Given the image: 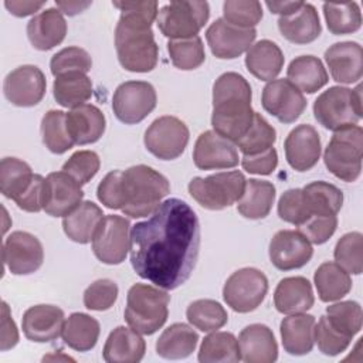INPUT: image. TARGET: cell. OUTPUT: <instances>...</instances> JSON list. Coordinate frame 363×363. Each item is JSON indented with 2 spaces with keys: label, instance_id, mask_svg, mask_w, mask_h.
<instances>
[{
  "label": "cell",
  "instance_id": "8",
  "mask_svg": "<svg viewBox=\"0 0 363 363\" xmlns=\"http://www.w3.org/2000/svg\"><path fill=\"white\" fill-rule=\"evenodd\" d=\"M245 177L238 170L221 172L207 177H194L189 183L190 196L207 210H223L237 203L245 187Z\"/></svg>",
  "mask_w": 363,
  "mask_h": 363
},
{
  "label": "cell",
  "instance_id": "57",
  "mask_svg": "<svg viewBox=\"0 0 363 363\" xmlns=\"http://www.w3.org/2000/svg\"><path fill=\"white\" fill-rule=\"evenodd\" d=\"M337 227V217H311L298 227V231L312 244L326 242Z\"/></svg>",
  "mask_w": 363,
  "mask_h": 363
},
{
  "label": "cell",
  "instance_id": "22",
  "mask_svg": "<svg viewBox=\"0 0 363 363\" xmlns=\"http://www.w3.org/2000/svg\"><path fill=\"white\" fill-rule=\"evenodd\" d=\"M65 323L64 311L55 305H34L30 306L21 320L23 333L27 339L45 343L58 339L62 335Z\"/></svg>",
  "mask_w": 363,
  "mask_h": 363
},
{
  "label": "cell",
  "instance_id": "58",
  "mask_svg": "<svg viewBox=\"0 0 363 363\" xmlns=\"http://www.w3.org/2000/svg\"><path fill=\"white\" fill-rule=\"evenodd\" d=\"M44 183H45V179L41 174L34 173L26 190L14 200L18 208L28 213L41 211L44 204Z\"/></svg>",
  "mask_w": 363,
  "mask_h": 363
},
{
  "label": "cell",
  "instance_id": "37",
  "mask_svg": "<svg viewBox=\"0 0 363 363\" xmlns=\"http://www.w3.org/2000/svg\"><path fill=\"white\" fill-rule=\"evenodd\" d=\"M313 282L322 302L339 301L352 289V278L349 272L332 261H326L318 267L313 275Z\"/></svg>",
  "mask_w": 363,
  "mask_h": 363
},
{
  "label": "cell",
  "instance_id": "23",
  "mask_svg": "<svg viewBox=\"0 0 363 363\" xmlns=\"http://www.w3.org/2000/svg\"><path fill=\"white\" fill-rule=\"evenodd\" d=\"M325 61L332 78L339 84H353L363 74V50L359 43H335L325 51Z\"/></svg>",
  "mask_w": 363,
  "mask_h": 363
},
{
  "label": "cell",
  "instance_id": "5",
  "mask_svg": "<svg viewBox=\"0 0 363 363\" xmlns=\"http://www.w3.org/2000/svg\"><path fill=\"white\" fill-rule=\"evenodd\" d=\"M115 47L119 64L130 72H149L159 60V47L152 28H140L118 20Z\"/></svg>",
  "mask_w": 363,
  "mask_h": 363
},
{
  "label": "cell",
  "instance_id": "19",
  "mask_svg": "<svg viewBox=\"0 0 363 363\" xmlns=\"http://www.w3.org/2000/svg\"><path fill=\"white\" fill-rule=\"evenodd\" d=\"M81 184L65 172H52L45 177L43 210L51 217H65L82 203Z\"/></svg>",
  "mask_w": 363,
  "mask_h": 363
},
{
  "label": "cell",
  "instance_id": "39",
  "mask_svg": "<svg viewBox=\"0 0 363 363\" xmlns=\"http://www.w3.org/2000/svg\"><path fill=\"white\" fill-rule=\"evenodd\" d=\"M52 94L61 106L74 109L91 99L92 82L85 72L62 74L55 77Z\"/></svg>",
  "mask_w": 363,
  "mask_h": 363
},
{
  "label": "cell",
  "instance_id": "26",
  "mask_svg": "<svg viewBox=\"0 0 363 363\" xmlns=\"http://www.w3.org/2000/svg\"><path fill=\"white\" fill-rule=\"evenodd\" d=\"M106 121L99 108L84 104L67 113V129L75 145H89L101 139Z\"/></svg>",
  "mask_w": 363,
  "mask_h": 363
},
{
  "label": "cell",
  "instance_id": "3",
  "mask_svg": "<svg viewBox=\"0 0 363 363\" xmlns=\"http://www.w3.org/2000/svg\"><path fill=\"white\" fill-rule=\"evenodd\" d=\"M122 213L130 218L152 216L170 193L169 180L146 164L130 166L122 170Z\"/></svg>",
  "mask_w": 363,
  "mask_h": 363
},
{
  "label": "cell",
  "instance_id": "18",
  "mask_svg": "<svg viewBox=\"0 0 363 363\" xmlns=\"http://www.w3.org/2000/svg\"><path fill=\"white\" fill-rule=\"evenodd\" d=\"M193 160L200 170L231 169L240 162L238 150L234 142L221 136L216 130L200 133L194 143Z\"/></svg>",
  "mask_w": 363,
  "mask_h": 363
},
{
  "label": "cell",
  "instance_id": "35",
  "mask_svg": "<svg viewBox=\"0 0 363 363\" xmlns=\"http://www.w3.org/2000/svg\"><path fill=\"white\" fill-rule=\"evenodd\" d=\"M308 218L336 216L343 204V193L328 182H312L303 189Z\"/></svg>",
  "mask_w": 363,
  "mask_h": 363
},
{
  "label": "cell",
  "instance_id": "24",
  "mask_svg": "<svg viewBox=\"0 0 363 363\" xmlns=\"http://www.w3.org/2000/svg\"><path fill=\"white\" fill-rule=\"evenodd\" d=\"M65 34L67 21L55 7L40 11L27 23V37L31 45L40 51H47L61 44Z\"/></svg>",
  "mask_w": 363,
  "mask_h": 363
},
{
  "label": "cell",
  "instance_id": "61",
  "mask_svg": "<svg viewBox=\"0 0 363 363\" xmlns=\"http://www.w3.org/2000/svg\"><path fill=\"white\" fill-rule=\"evenodd\" d=\"M45 1H21V0H6L4 7L10 14L16 17H26L38 11Z\"/></svg>",
  "mask_w": 363,
  "mask_h": 363
},
{
  "label": "cell",
  "instance_id": "13",
  "mask_svg": "<svg viewBox=\"0 0 363 363\" xmlns=\"http://www.w3.org/2000/svg\"><path fill=\"white\" fill-rule=\"evenodd\" d=\"M157 96L152 84L146 81H126L121 84L112 96L115 116L126 123L142 122L155 108Z\"/></svg>",
  "mask_w": 363,
  "mask_h": 363
},
{
  "label": "cell",
  "instance_id": "49",
  "mask_svg": "<svg viewBox=\"0 0 363 363\" xmlns=\"http://www.w3.org/2000/svg\"><path fill=\"white\" fill-rule=\"evenodd\" d=\"M51 74L54 77L68 72H88L92 68V58L81 47H67L51 57Z\"/></svg>",
  "mask_w": 363,
  "mask_h": 363
},
{
  "label": "cell",
  "instance_id": "12",
  "mask_svg": "<svg viewBox=\"0 0 363 363\" xmlns=\"http://www.w3.org/2000/svg\"><path fill=\"white\" fill-rule=\"evenodd\" d=\"M130 223L116 214L104 216L92 237L95 257L108 265H118L125 261L130 250Z\"/></svg>",
  "mask_w": 363,
  "mask_h": 363
},
{
  "label": "cell",
  "instance_id": "29",
  "mask_svg": "<svg viewBox=\"0 0 363 363\" xmlns=\"http://www.w3.org/2000/svg\"><path fill=\"white\" fill-rule=\"evenodd\" d=\"M102 352L108 363H138L145 356L146 343L139 332L118 326L109 333Z\"/></svg>",
  "mask_w": 363,
  "mask_h": 363
},
{
  "label": "cell",
  "instance_id": "45",
  "mask_svg": "<svg viewBox=\"0 0 363 363\" xmlns=\"http://www.w3.org/2000/svg\"><path fill=\"white\" fill-rule=\"evenodd\" d=\"M277 142V130L269 122L258 112H254V119L250 129L242 138L235 142L242 155H257L269 147H274Z\"/></svg>",
  "mask_w": 363,
  "mask_h": 363
},
{
  "label": "cell",
  "instance_id": "25",
  "mask_svg": "<svg viewBox=\"0 0 363 363\" xmlns=\"http://www.w3.org/2000/svg\"><path fill=\"white\" fill-rule=\"evenodd\" d=\"M238 345L241 360L245 363H272L278 359V345L267 325L245 326L238 336Z\"/></svg>",
  "mask_w": 363,
  "mask_h": 363
},
{
  "label": "cell",
  "instance_id": "1",
  "mask_svg": "<svg viewBox=\"0 0 363 363\" xmlns=\"http://www.w3.org/2000/svg\"><path fill=\"white\" fill-rule=\"evenodd\" d=\"M200 250V223L180 199L164 200L130 230V264L135 272L162 289H176L191 275Z\"/></svg>",
  "mask_w": 363,
  "mask_h": 363
},
{
  "label": "cell",
  "instance_id": "30",
  "mask_svg": "<svg viewBox=\"0 0 363 363\" xmlns=\"http://www.w3.org/2000/svg\"><path fill=\"white\" fill-rule=\"evenodd\" d=\"M315 316L303 312L284 318L279 325L284 350L294 356L308 354L315 343Z\"/></svg>",
  "mask_w": 363,
  "mask_h": 363
},
{
  "label": "cell",
  "instance_id": "53",
  "mask_svg": "<svg viewBox=\"0 0 363 363\" xmlns=\"http://www.w3.org/2000/svg\"><path fill=\"white\" fill-rule=\"evenodd\" d=\"M99 167L101 160L94 150H78L62 164V172L68 173L82 186L98 173Z\"/></svg>",
  "mask_w": 363,
  "mask_h": 363
},
{
  "label": "cell",
  "instance_id": "60",
  "mask_svg": "<svg viewBox=\"0 0 363 363\" xmlns=\"http://www.w3.org/2000/svg\"><path fill=\"white\" fill-rule=\"evenodd\" d=\"M18 342V330L11 318V312L9 305L1 302V339H0V350L6 352L14 347Z\"/></svg>",
  "mask_w": 363,
  "mask_h": 363
},
{
  "label": "cell",
  "instance_id": "21",
  "mask_svg": "<svg viewBox=\"0 0 363 363\" xmlns=\"http://www.w3.org/2000/svg\"><path fill=\"white\" fill-rule=\"evenodd\" d=\"M288 164L296 172L311 170L320 157V138L312 125H298L294 128L284 143Z\"/></svg>",
  "mask_w": 363,
  "mask_h": 363
},
{
  "label": "cell",
  "instance_id": "11",
  "mask_svg": "<svg viewBox=\"0 0 363 363\" xmlns=\"http://www.w3.org/2000/svg\"><path fill=\"white\" fill-rule=\"evenodd\" d=\"M189 128L176 116L164 115L155 119L146 129L143 143L146 149L162 160L182 156L189 143Z\"/></svg>",
  "mask_w": 363,
  "mask_h": 363
},
{
  "label": "cell",
  "instance_id": "48",
  "mask_svg": "<svg viewBox=\"0 0 363 363\" xmlns=\"http://www.w3.org/2000/svg\"><path fill=\"white\" fill-rule=\"evenodd\" d=\"M335 261L349 274L360 275L363 271V235L359 231L346 233L335 245Z\"/></svg>",
  "mask_w": 363,
  "mask_h": 363
},
{
  "label": "cell",
  "instance_id": "34",
  "mask_svg": "<svg viewBox=\"0 0 363 363\" xmlns=\"http://www.w3.org/2000/svg\"><path fill=\"white\" fill-rule=\"evenodd\" d=\"M199 335L186 323H173L166 328L156 342V353L163 359L179 360L189 357L197 346Z\"/></svg>",
  "mask_w": 363,
  "mask_h": 363
},
{
  "label": "cell",
  "instance_id": "59",
  "mask_svg": "<svg viewBox=\"0 0 363 363\" xmlns=\"http://www.w3.org/2000/svg\"><path fill=\"white\" fill-rule=\"evenodd\" d=\"M241 166L252 174H271L278 166V153L275 147H269L257 155H242Z\"/></svg>",
  "mask_w": 363,
  "mask_h": 363
},
{
  "label": "cell",
  "instance_id": "31",
  "mask_svg": "<svg viewBox=\"0 0 363 363\" xmlns=\"http://www.w3.org/2000/svg\"><path fill=\"white\" fill-rule=\"evenodd\" d=\"M284 54L271 40H259L252 44L245 55L247 69L261 81H272L284 67Z\"/></svg>",
  "mask_w": 363,
  "mask_h": 363
},
{
  "label": "cell",
  "instance_id": "38",
  "mask_svg": "<svg viewBox=\"0 0 363 363\" xmlns=\"http://www.w3.org/2000/svg\"><path fill=\"white\" fill-rule=\"evenodd\" d=\"M101 326L95 318L82 312H74L65 319L62 339L68 347L77 352H88L95 347Z\"/></svg>",
  "mask_w": 363,
  "mask_h": 363
},
{
  "label": "cell",
  "instance_id": "40",
  "mask_svg": "<svg viewBox=\"0 0 363 363\" xmlns=\"http://www.w3.org/2000/svg\"><path fill=\"white\" fill-rule=\"evenodd\" d=\"M240 345L235 336L230 332H214L206 336L199 350V362H240Z\"/></svg>",
  "mask_w": 363,
  "mask_h": 363
},
{
  "label": "cell",
  "instance_id": "14",
  "mask_svg": "<svg viewBox=\"0 0 363 363\" xmlns=\"http://www.w3.org/2000/svg\"><path fill=\"white\" fill-rule=\"evenodd\" d=\"M262 108L282 123L295 122L306 109L303 94L288 79H272L264 89L261 96Z\"/></svg>",
  "mask_w": 363,
  "mask_h": 363
},
{
  "label": "cell",
  "instance_id": "62",
  "mask_svg": "<svg viewBox=\"0 0 363 363\" xmlns=\"http://www.w3.org/2000/svg\"><path fill=\"white\" fill-rule=\"evenodd\" d=\"M302 3L303 1H267L265 4L272 14H279L282 17L296 11Z\"/></svg>",
  "mask_w": 363,
  "mask_h": 363
},
{
  "label": "cell",
  "instance_id": "44",
  "mask_svg": "<svg viewBox=\"0 0 363 363\" xmlns=\"http://www.w3.org/2000/svg\"><path fill=\"white\" fill-rule=\"evenodd\" d=\"M323 16L329 31L335 35L354 33L362 26V13L356 1L325 3Z\"/></svg>",
  "mask_w": 363,
  "mask_h": 363
},
{
  "label": "cell",
  "instance_id": "54",
  "mask_svg": "<svg viewBox=\"0 0 363 363\" xmlns=\"http://www.w3.org/2000/svg\"><path fill=\"white\" fill-rule=\"evenodd\" d=\"M118 285L108 278L96 279L84 292V305L91 311H108L118 298Z\"/></svg>",
  "mask_w": 363,
  "mask_h": 363
},
{
  "label": "cell",
  "instance_id": "33",
  "mask_svg": "<svg viewBox=\"0 0 363 363\" xmlns=\"http://www.w3.org/2000/svg\"><path fill=\"white\" fill-rule=\"evenodd\" d=\"M275 200V186L268 180L250 179L245 182L244 193L237 201L238 213L250 220L265 218Z\"/></svg>",
  "mask_w": 363,
  "mask_h": 363
},
{
  "label": "cell",
  "instance_id": "27",
  "mask_svg": "<svg viewBox=\"0 0 363 363\" xmlns=\"http://www.w3.org/2000/svg\"><path fill=\"white\" fill-rule=\"evenodd\" d=\"M278 28L281 34L294 44L312 43L322 33V26L316 9L311 3L305 1L292 14L279 17Z\"/></svg>",
  "mask_w": 363,
  "mask_h": 363
},
{
  "label": "cell",
  "instance_id": "10",
  "mask_svg": "<svg viewBox=\"0 0 363 363\" xmlns=\"http://www.w3.org/2000/svg\"><path fill=\"white\" fill-rule=\"evenodd\" d=\"M268 292V279L257 268H241L233 272L223 288L224 302L238 313L255 311Z\"/></svg>",
  "mask_w": 363,
  "mask_h": 363
},
{
  "label": "cell",
  "instance_id": "50",
  "mask_svg": "<svg viewBox=\"0 0 363 363\" xmlns=\"http://www.w3.org/2000/svg\"><path fill=\"white\" fill-rule=\"evenodd\" d=\"M223 18L242 28H254L262 18V6L255 0H228L223 4Z\"/></svg>",
  "mask_w": 363,
  "mask_h": 363
},
{
  "label": "cell",
  "instance_id": "4",
  "mask_svg": "<svg viewBox=\"0 0 363 363\" xmlns=\"http://www.w3.org/2000/svg\"><path fill=\"white\" fill-rule=\"evenodd\" d=\"M170 295L159 286L135 284L126 295L125 320L140 335H153L167 320Z\"/></svg>",
  "mask_w": 363,
  "mask_h": 363
},
{
  "label": "cell",
  "instance_id": "43",
  "mask_svg": "<svg viewBox=\"0 0 363 363\" xmlns=\"http://www.w3.org/2000/svg\"><path fill=\"white\" fill-rule=\"evenodd\" d=\"M186 318L190 325L201 332H214L223 328L228 320L227 311L214 299L193 301L187 306Z\"/></svg>",
  "mask_w": 363,
  "mask_h": 363
},
{
  "label": "cell",
  "instance_id": "42",
  "mask_svg": "<svg viewBox=\"0 0 363 363\" xmlns=\"http://www.w3.org/2000/svg\"><path fill=\"white\" fill-rule=\"evenodd\" d=\"M34 173L28 163L17 157H3L0 163V190L4 197L16 200L28 186Z\"/></svg>",
  "mask_w": 363,
  "mask_h": 363
},
{
  "label": "cell",
  "instance_id": "63",
  "mask_svg": "<svg viewBox=\"0 0 363 363\" xmlns=\"http://www.w3.org/2000/svg\"><path fill=\"white\" fill-rule=\"evenodd\" d=\"M91 4L92 1H55L57 9L67 16H75L78 13H82Z\"/></svg>",
  "mask_w": 363,
  "mask_h": 363
},
{
  "label": "cell",
  "instance_id": "15",
  "mask_svg": "<svg viewBox=\"0 0 363 363\" xmlns=\"http://www.w3.org/2000/svg\"><path fill=\"white\" fill-rule=\"evenodd\" d=\"M47 81L43 71L35 65H20L9 72L3 82L6 99L21 108L34 106L45 95Z\"/></svg>",
  "mask_w": 363,
  "mask_h": 363
},
{
  "label": "cell",
  "instance_id": "6",
  "mask_svg": "<svg viewBox=\"0 0 363 363\" xmlns=\"http://www.w3.org/2000/svg\"><path fill=\"white\" fill-rule=\"evenodd\" d=\"M363 159V129L359 125H349L333 133L325 152L326 169L337 179L352 183L362 173Z\"/></svg>",
  "mask_w": 363,
  "mask_h": 363
},
{
  "label": "cell",
  "instance_id": "2",
  "mask_svg": "<svg viewBox=\"0 0 363 363\" xmlns=\"http://www.w3.org/2000/svg\"><path fill=\"white\" fill-rule=\"evenodd\" d=\"M251 99V85L241 74H221L213 85L211 125L214 130L234 143L242 138L254 119Z\"/></svg>",
  "mask_w": 363,
  "mask_h": 363
},
{
  "label": "cell",
  "instance_id": "9",
  "mask_svg": "<svg viewBox=\"0 0 363 363\" xmlns=\"http://www.w3.org/2000/svg\"><path fill=\"white\" fill-rule=\"evenodd\" d=\"M208 17L210 7L207 1H170L159 10L156 24L164 37L179 40L197 35Z\"/></svg>",
  "mask_w": 363,
  "mask_h": 363
},
{
  "label": "cell",
  "instance_id": "46",
  "mask_svg": "<svg viewBox=\"0 0 363 363\" xmlns=\"http://www.w3.org/2000/svg\"><path fill=\"white\" fill-rule=\"evenodd\" d=\"M167 52L172 64L183 71L199 68L206 60L203 41L199 35L167 41Z\"/></svg>",
  "mask_w": 363,
  "mask_h": 363
},
{
  "label": "cell",
  "instance_id": "47",
  "mask_svg": "<svg viewBox=\"0 0 363 363\" xmlns=\"http://www.w3.org/2000/svg\"><path fill=\"white\" fill-rule=\"evenodd\" d=\"M328 322L342 335L353 339L362 329L363 312L356 301H342L326 308Z\"/></svg>",
  "mask_w": 363,
  "mask_h": 363
},
{
  "label": "cell",
  "instance_id": "55",
  "mask_svg": "<svg viewBox=\"0 0 363 363\" xmlns=\"http://www.w3.org/2000/svg\"><path fill=\"white\" fill-rule=\"evenodd\" d=\"M278 216L281 220L296 227L308 220V211L302 189H289L279 197Z\"/></svg>",
  "mask_w": 363,
  "mask_h": 363
},
{
  "label": "cell",
  "instance_id": "7",
  "mask_svg": "<svg viewBox=\"0 0 363 363\" xmlns=\"http://www.w3.org/2000/svg\"><path fill=\"white\" fill-rule=\"evenodd\" d=\"M315 119L329 130L356 125L362 119V85L354 89L330 86L313 102Z\"/></svg>",
  "mask_w": 363,
  "mask_h": 363
},
{
  "label": "cell",
  "instance_id": "28",
  "mask_svg": "<svg viewBox=\"0 0 363 363\" xmlns=\"http://www.w3.org/2000/svg\"><path fill=\"white\" fill-rule=\"evenodd\" d=\"M315 296L311 282L305 277H288L279 281L274 292V305L278 312L294 315L313 306Z\"/></svg>",
  "mask_w": 363,
  "mask_h": 363
},
{
  "label": "cell",
  "instance_id": "52",
  "mask_svg": "<svg viewBox=\"0 0 363 363\" xmlns=\"http://www.w3.org/2000/svg\"><path fill=\"white\" fill-rule=\"evenodd\" d=\"M313 340L318 345V349L326 356H336L345 352L352 339L346 337L340 332H337L326 319V316H320L318 325L315 323L313 329Z\"/></svg>",
  "mask_w": 363,
  "mask_h": 363
},
{
  "label": "cell",
  "instance_id": "56",
  "mask_svg": "<svg viewBox=\"0 0 363 363\" xmlns=\"http://www.w3.org/2000/svg\"><path fill=\"white\" fill-rule=\"evenodd\" d=\"M98 200L108 208L121 210L123 206L122 193V170L109 172L96 189Z\"/></svg>",
  "mask_w": 363,
  "mask_h": 363
},
{
  "label": "cell",
  "instance_id": "20",
  "mask_svg": "<svg viewBox=\"0 0 363 363\" xmlns=\"http://www.w3.org/2000/svg\"><path fill=\"white\" fill-rule=\"evenodd\" d=\"M312 255L311 242L295 230H281L269 242V259L281 271L301 268L311 261Z\"/></svg>",
  "mask_w": 363,
  "mask_h": 363
},
{
  "label": "cell",
  "instance_id": "17",
  "mask_svg": "<svg viewBox=\"0 0 363 363\" xmlns=\"http://www.w3.org/2000/svg\"><path fill=\"white\" fill-rule=\"evenodd\" d=\"M257 37L255 28H242L217 18L206 31L208 47L217 58L233 60L248 51Z\"/></svg>",
  "mask_w": 363,
  "mask_h": 363
},
{
  "label": "cell",
  "instance_id": "36",
  "mask_svg": "<svg viewBox=\"0 0 363 363\" xmlns=\"http://www.w3.org/2000/svg\"><path fill=\"white\" fill-rule=\"evenodd\" d=\"M286 77L301 92L306 94H315L329 79L322 61L315 55H299L294 58L286 69Z\"/></svg>",
  "mask_w": 363,
  "mask_h": 363
},
{
  "label": "cell",
  "instance_id": "51",
  "mask_svg": "<svg viewBox=\"0 0 363 363\" xmlns=\"http://www.w3.org/2000/svg\"><path fill=\"white\" fill-rule=\"evenodd\" d=\"M121 10L119 20L140 28H152L157 17V1H112Z\"/></svg>",
  "mask_w": 363,
  "mask_h": 363
},
{
  "label": "cell",
  "instance_id": "41",
  "mask_svg": "<svg viewBox=\"0 0 363 363\" xmlns=\"http://www.w3.org/2000/svg\"><path fill=\"white\" fill-rule=\"evenodd\" d=\"M41 136L45 147L55 155H62L75 145L67 129V113L62 111L51 109L43 116Z\"/></svg>",
  "mask_w": 363,
  "mask_h": 363
},
{
  "label": "cell",
  "instance_id": "16",
  "mask_svg": "<svg viewBox=\"0 0 363 363\" xmlns=\"http://www.w3.org/2000/svg\"><path fill=\"white\" fill-rule=\"evenodd\" d=\"M3 261L14 275L33 274L43 265V244L27 231H14L3 242Z\"/></svg>",
  "mask_w": 363,
  "mask_h": 363
},
{
  "label": "cell",
  "instance_id": "32",
  "mask_svg": "<svg viewBox=\"0 0 363 363\" xmlns=\"http://www.w3.org/2000/svg\"><path fill=\"white\" fill-rule=\"evenodd\" d=\"M104 216L102 210L94 201H82L62 218V230L69 240L78 244H86L92 241Z\"/></svg>",
  "mask_w": 363,
  "mask_h": 363
}]
</instances>
